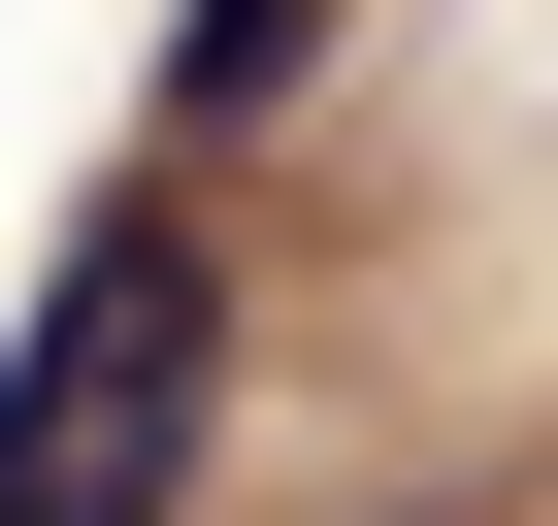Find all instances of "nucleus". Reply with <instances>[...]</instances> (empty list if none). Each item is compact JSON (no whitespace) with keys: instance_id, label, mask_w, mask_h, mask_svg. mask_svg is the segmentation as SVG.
I'll use <instances>...</instances> for the list:
<instances>
[{"instance_id":"f257e3e1","label":"nucleus","mask_w":558,"mask_h":526,"mask_svg":"<svg viewBox=\"0 0 558 526\" xmlns=\"http://www.w3.org/2000/svg\"><path fill=\"white\" fill-rule=\"evenodd\" d=\"M197 461H230V263L197 198H99L0 330V526H197Z\"/></svg>"},{"instance_id":"f03ea898","label":"nucleus","mask_w":558,"mask_h":526,"mask_svg":"<svg viewBox=\"0 0 558 526\" xmlns=\"http://www.w3.org/2000/svg\"><path fill=\"white\" fill-rule=\"evenodd\" d=\"M329 34H296V0H197V34H165V132H263V99H296Z\"/></svg>"}]
</instances>
